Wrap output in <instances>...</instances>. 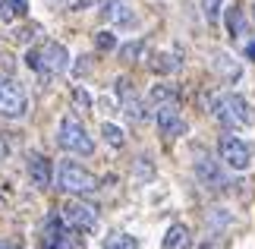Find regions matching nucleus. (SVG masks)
<instances>
[{
    "mask_svg": "<svg viewBox=\"0 0 255 249\" xmlns=\"http://www.w3.org/2000/svg\"><path fill=\"white\" fill-rule=\"evenodd\" d=\"M25 63L32 66L35 73H41V79H54L70 66V54H66V47L60 41H44L38 51L25 54Z\"/></svg>",
    "mask_w": 255,
    "mask_h": 249,
    "instance_id": "f257e3e1",
    "label": "nucleus"
},
{
    "mask_svg": "<svg viewBox=\"0 0 255 249\" xmlns=\"http://www.w3.org/2000/svg\"><path fill=\"white\" fill-rule=\"evenodd\" d=\"M57 186L66 189V193H88V189L98 186V180L85 171V167H79L76 161L66 158V161L57 167Z\"/></svg>",
    "mask_w": 255,
    "mask_h": 249,
    "instance_id": "f03ea898",
    "label": "nucleus"
},
{
    "mask_svg": "<svg viewBox=\"0 0 255 249\" xmlns=\"http://www.w3.org/2000/svg\"><path fill=\"white\" fill-rule=\"evenodd\" d=\"M57 142H60V148H66V152H73V155H92L95 152V142L88 139V133L76 120H70V117H63V120H60Z\"/></svg>",
    "mask_w": 255,
    "mask_h": 249,
    "instance_id": "7ed1b4c3",
    "label": "nucleus"
},
{
    "mask_svg": "<svg viewBox=\"0 0 255 249\" xmlns=\"http://www.w3.org/2000/svg\"><path fill=\"white\" fill-rule=\"evenodd\" d=\"M25 111H28V98H25L22 88H19V82L0 79V114L9 117V120H16V117H25Z\"/></svg>",
    "mask_w": 255,
    "mask_h": 249,
    "instance_id": "20e7f679",
    "label": "nucleus"
},
{
    "mask_svg": "<svg viewBox=\"0 0 255 249\" xmlns=\"http://www.w3.org/2000/svg\"><path fill=\"white\" fill-rule=\"evenodd\" d=\"M60 215H63L66 227H73V231H79V234L95 231V221H98V212L92 205H82V202H66L60 208Z\"/></svg>",
    "mask_w": 255,
    "mask_h": 249,
    "instance_id": "39448f33",
    "label": "nucleus"
},
{
    "mask_svg": "<svg viewBox=\"0 0 255 249\" xmlns=\"http://www.w3.org/2000/svg\"><path fill=\"white\" fill-rule=\"evenodd\" d=\"M221 158H224V164H227L230 171H246V167L252 164L249 145L240 142L237 136H224L221 139Z\"/></svg>",
    "mask_w": 255,
    "mask_h": 249,
    "instance_id": "423d86ee",
    "label": "nucleus"
},
{
    "mask_svg": "<svg viewBox=\"0 0 255 249\" xmlns=\"http://www.w3.org/2000/svg\"><path fill=\"white\" fill-rule=\"evenodd\" d=\"M63 215H51L44 224V234H41V249H66V227H63Z\"/></svg>",
    "mask_w": 255,
    "mask_h": 249,
    "instance_id": "0eeeda50",
    "label": "nucleus"
},
{
    "mask_svg": "<svg viewBox=\"0 0 255 249\" xmlns=\"http://www.w3.org/2000/svg\"><path fill=\"white\" fill-rule=\"evenodd\" d=\"M28 177H32V183L38 189H47L54 183L51 177V158L41 155V152H28Z\"/></svg>",
    "mask_w": 255,
    "mask_h": 249,
    "instance_id": "6e6552de",
    "label": "nucleus"
},
{
    "mask_svg": "<svg viewBox=\"0 0 255 249\" xmlns=\"http://www.w3.org/2000/svg\"><path fill=\"white\" fill-rule=\"evenodd\" d=\"M158 126H161V133L167 136V139H176V136L186 133V120L180 117L176 104H161V111H158Z\"/></svg>",
    "mask_w": 255,
    "mask_h": 249,
    "instance_id": "1a4fd4ad",
    "label": "nucleus"
},
{
    "mask_svg": "<svg viewBox=\"0 0 255 249\" xmlns=\"http://www.w3.org/2000/svg\"><path fill=\"white\" fill-rule=\"evenodd\" d=\"M195 177H199L205 186H224L221 167L214 164V158H208L205 152H199V158H195Z\"/></svg>",
    "mask_w": 255,
    "mask_h": 249,
    "instance_id": "9d476101",
    "label": "nucleus"
},
{
    "mask_svg": "<svg viewBox=\"0 0 255 249\" xmlns=\"http://www.w3.org/2000/svg\"><path fill=\"white\" fill-rule=\"evenodd\" d=\"M211 66H214V73H218L224 82H240V76H243V66L233 60L230 54H214V60H211Z\"/></svg>",
    "mask_w": 255,
    "mask_h": 249,
    "instance_id": "9b49d317",
    "label": "nucleus"
},
{
    "mask_svg": "<svg viewBox=\"0 0 255 249\" xmlns=\"http://www.w3.org/2000/svg\"><path fill=\"white\" fill-rule=\"evenodd\" d=\"M101 13H104V19H111L117 25H135V13L123 3V0H107L101 6Z\"/></svg>",
    "mask_w": 255,
    "mask_h": 249,
    "instance_id": "f8f14e48",
    "label": "nucleus"
},
{
    "mask_svg": "<svg viewBox=\"0 0 255 249\" xmlns=\"http://www.w3.org/2000/svg\"><path fill=\"white\" fill-rule=\"evenodd\" d=\"M120 107H123V114L129 117L132 123H142V120H145V111H142V98L132 92V85L126 88V92H120Z\"/></svg>",
    "mask_w": 255,
    "mask_h": 249,
    "instance_id": "ddd939ff",
    "label": "nucleus"
},
{
    "mask_svg": "<svg viewBox=\"0 0 255 249\" xmlns=\"http://www.w3.org/2000/svg\"><path fill=\"white\" fill-rule=\"evenodd\" d=\"M189 246V227L186 224H170L164 234V249H186Z\"/></svg>",
    "mask_w": 255,
    "mask_h": 249,
    "instance_id": "4468645a",
    "label": "nucleus"
},
{
    "mask_svg": "<svg viewBox=\"0 0 255 249\" xmlns=\"http://www.w3.org/2000/svg\"><path fill=\"white\" fill-rule=\"evenodd\" d=\"M211 114L218 117V120L227 126V129L240 126V123H237V117H233V111H230V101H227L224 95H214V98H211Z\"/></svg>",
    "mask_w": 255,
    "mask_h": 249,
    "instance_id": "2eb2a0df",
    "label": "nucleus"
},
{
    "mask_svg": "<svg viewBox=\"0 0 255 249\" xmlns=\"http://www.w3.org/2000/svg\"><path fill=\"white\" fill-rule=\"evenodd\" d=\"M227 101H230V111H233V117H237V123H240V126L255 120L252 107H249V101H246L243 95H227Z\"/></svg>",
    "mask_w": 255,
    "mask_h": 249,
    "instance_id": "dca6fc26",
    "label": "nucleus"
},
{
    "mask_svg": "<svg viewBox=\"0 0 255 249\" xmlns=\"http://www.w3.org/2000/svg\"><path fill=\"white\" fill-rule=\"evenodd\" d=\"M148 101H154V104H173L176 101V88L170 82H154L151 92H148Z\"/></svg>",
    "mask_w": 255,
    "mask_h": 249,
    "instance_id": "f3484780",
    "label": "nucleus"
},
{
    "mask_svg": "<svg viewBox=\"0 0 255 249\" xmlns=\"http://www.w3.org/2000/svg\"><path fill=\"white\" fill-rule=\"evenodd\" d=\"M104 249H139V243H135V237H129V234H107Z\"/></svg>",
    "mask_w": 255,
    "mask_h": 249,
    "instance_id": "a211bd4d",
    "label": "nucleus"
},
{
    "mask_svg": "<svg viewBox=\"0 0 255 249\" xmlns=\"http://www.w3.org/2000/svg\"><path fill=\"white\" fill-rule=\"evenodd\" d=\"M101 136H104V142H107V145H114V148H123V145H126L123 129H120V126H114V123H104V126H101Z\"/></svg>",
    "mask_w": 255,
    "mask_h": 249,
    "instance_id": "6ab92c4d",
    "label": "nucleus"
},
{
    "mask_svg": "<svg viewBox=\"0 0 255 249\" xmlns=\"http://www.w3.org/2000/svg\"><path fill=\"white\" fill-rule=\"evenodd\" d=\"M224 22H227V35H240L243 32V13H240V6H230L227 13H224Z\"/></svg>",
    "mask_w": 255,
    "mask_h": 249,
    "instance_id": "aec40b11",
    "label": "nucleus"
},
{
    "mask_svg": "<svg viewBox=\"0 0 255 249\" xmlns=\"http://www.w3.org/2000/svg\"><path fill=\"white\" fill-rule=\"evenodd\" d=\"M148 66L154 69V73H170V69H173L176 63L170 60V57H167V54H154V57H151V60H148Z\"/></svg>",
    "mask_w": 255,
    "mask_h": 249,
    "instance_id": "412c9836",
    "label": "nucleus"
},
{
    "mask_svg": "<svg viewBox=\"0 0 255 249\" xmlns=\"http://www.w3.org/2000/svg\"><path fill=\"white\" fill-rule=\"evenodd\" d=\"M95 47H98V51H114V47H117V38L111 32H98L95 35Z\"/></svg>",
    "mask_w": 255,
    "mask_h": 249,
    "instance_id": "4be33fe9",
    "label": "nucleus"
},
{
    "mask_svg": "<svg viewBox=\"0 0 255 249\" xmlns=\"http://www.w3.org/2000/svg\"><path fill=\"white\" fill-rule=\"evenodd\" d=\"M145 51V44L142 41H129V44H123L120 47V57H123V60H135V57H139Z\"/></svg>",
    "mask_w": 255,
    "mask_h": 249,
    "instance_id": "5701e85b",
    "label": "nucleus"
},
{
    "mask_svg": "<svg viewBox=\"0 0 255 249\" xmlns=\"http://www.w3.org/2000/svg\"><path fill=\"white\" fill-rule=\"evenodd\" d=\"M73 104L79 107V111H88V107H92V95H88L85 88H76V92H73Z\"/></svg>",
    "mask_w": 255,
    "mask_h": 249,
    "instance_id": "b1692460",
    "label": "nucleus"
},
{
    "mask_svg": "<svg viewBox=\"0 0 255 249\" xmlns=\"http://www.w3.org/2000/svg\"><path fill=\"white\" fill-rule=\"evenodd\" d=\"M135 177H145V180H151L154 177V167H151V161H145V158H139V161H135Z\"/></svg>",
    "mask_w": 255,
    "mask_h": 249,
    "instance_id": "393cba45",
    "label": "nucleus"
},
{
    "mask_svg": "<svg viewBox=\"0 0 255 249\" xmlns=\"http://www.w3.org/2000/svg\"><path fill=\"white\" fill-rule=\"evenodd\" d=\"M221 3H224V0H202L205 16H208V19H218L221 16Z\"/></svg>",
    "mask_w": 255,
    "mask_h": 249,
    "instance_id": "a878e982",
    "label": "nucleus"
},
{
    "mask_svg": "<svg viewBox=\"0 0 255 249\" xmlns=\"http://www.w3.org/2000/svg\"><path fill=\"white\" fill-rule=\"evenodd\" d=\"M88 69H92V57H79V63H76V69H73V76L76 79H82Z\"/></svg>",
    "mask_w": 255,
    "mask_h": 249,
    "instance_id": "bb28decb",
    "label": "nucleus"
},
{
    "mask_svg": "<svg viewBox=\"0 0 255 249\" xmlns=\"http://www.w3.org/2000/svg\"><path fill=\"white\" fill-rule=\"evenodd\" d=\"M38 35V25H25V28H19V32H16V38H19V41H32V38Z\"/></svg>",
    "mask_w": 255,
    "mask_h": 249,
    "instance_id": "cd10ccee",
    "label": "nucleus"
},
{
    "mask_svg": "<svg viewBox=\"0 0 255 249\" xmlns=\"http://www.w3.org/2000/svg\"><path fill=\"white\" fill-rule=\"evenodd\" d=\"M9 9H13L16 16H25L28 13V0H9Z\"/></svg>",
    "mask_w": 255,
    "mask_h": 249,
    "instance_id": "c85d7f7f",
    "label": "nucleus"
},
{
    "mask_svg": "<svg viewBox=\"0 0 255 249\" xmlns=\"http://www.w3.org/2000/svg\"><path fill=\"white\" fill-rule=\"evenodd\" d=\"M16 13L13 9H6V0H0V19H13Z\"/></svg>",
    "mask_w": 255,
    "mask_h": 249,
    "instance_id": "c756f323",
    "label": "nucleus"
},
{
    "mask_svg": "<svg viewBox=\"0 0 255 249\" xmlns=\"http://www.w3.org/2000/svg\"><path fill=\"white\" fill-rule=\"evenodd\" d=\"M246 57H249V60L255 63V41H249V44H246Z\"/></svg>",
    "mask_w": 255,
    "mask_h": 249,
    "instance_id": "7c9ffc66",
    "label": "nucleus"
},
{
    "mask_svg": "<svg viewBox=\"0 0 255 249\" xmlns=\"http://www.w3.org/2000/svg\"><path fill=\"white\" fill-rule=\"evenodd\" d=\"M0 249H16V246L9 243V240H0Z\"/></svg>",
    "mask_w": 255,
    "mask_h": 249,
    "instance_id": "2f4dec72",
    "label": "nucleus"
}]
</instances>
